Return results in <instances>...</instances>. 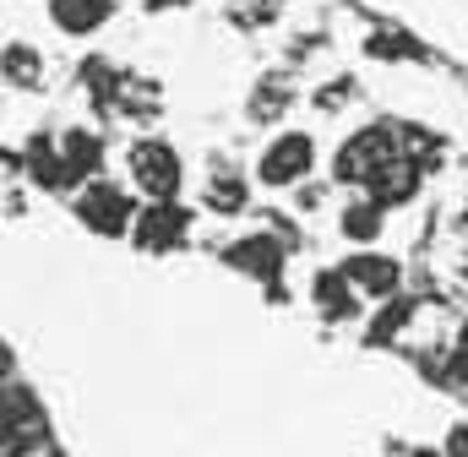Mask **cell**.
<instances>
[{"label": "cell", "mask_w": 468, "mask_h": 457, "mask_svg": "<svg viewBox=\"0 0 468 457\" xmlns=\"http://www.w3.org/2000/svg\"><path fill=\"white\" fill-rule=\"evenodd\" d=\"M125 186L142 202H180L186 191V158L169 136H131L125 142Z\"/></svg>", "instance_id": "6da1fadb"}, {"label": "cell", "mask_w": 468, "mask_h": 457, "mask_svg": "<svg viewBox=\"0 0 468 457\" xmlns=\"http://www.w3.org/2000/svg\"><path fill=\"white\" fill-rule=\"evenodd\" d=\"M71 213H77V224L88 228V234H99V239H125L131 224H136V191L125 180L93 175V180L77 186Z\"/></svg>", "instance_id": "7a4b0ae2"}, {"label": "cell", "mask_w": 468, "mask_h": 457, "mask_svg": "<svg viewBox=\"0 0 468 457\" xmlns=\"http://www.w3.org/2000/svg\"><path fill=\"white\" fill-rule=\"evenodd\" d=\"M316 158H322V147H316L311 131H278V136H267V147L256 153V186H267V191H294L300 180L316 175Z\"/></svg>", "instance_id": "3957f363"}, {"label": "cell", "mask_w": 468, "mask_h": 457, "mask_svg": "<svg viewBox=\"0 0 468 457\" xmlns=\"http://www.w3.org/2000/svg\"><path fill=\"white\" fill-rule=\"evenodd\" d=\"M392 153H398V131L392 125H359L354 136L338 142V153H333V180L338 186H365Z\"/></svg>", "instance_id": "277c9868"}, {"label": "cell", "mask_w": 468, "mask_h": 457, "mask_svg": "<svg viewBox=\"0 0 468 457\" xmlns=\"http://www.w3.org/2000/svg\"><path fill=\"white\" fill-rule=\"evenodd\" d=\"M131 239H136V250H147V256L180 250V245L191 239V207H180V202H147V207H136Z\"/></svg>", "instance_id": "5b68a950"}, {"label": "cell", "mask_w": 468, "mask_h": 457, "mask_svg": "<svg viewBox=\"0 0 468 457\" xmlns=\"http://www.w3.org/2000/svg\"><path fill=\"white\" fill-rule=\"evenodd\" d=\"M338 272L349 278V289L359 300H392L403 289V261L387 256V250H376V245H359Z\"/></svg>", "instance_id": "8992f818"}, {"label": "cell", "mask_w": 468, "mask_h": 457, "mask_svg": "<svg viewBox=\"0 0 468 457\" xmlns=\"http://www.w3.org/2000/svg\"><path fill=\"white\" fill-rule=\"evenodd\" d=\"M420 186H425V169L398 147V153H392L370 180H365V197H370L376 207H409V202L420 197Z\"/></svg>", "instance_id": "52a82bcc"}, {"label": "cell", "mask_w": 468, "mask_h": 457, "mask_svg": "<svg viewBox=\"0 0 468 457\" xmlns=\"http://www.w3.org/2000/svg\"><path fill=\"white\" fill-rule=\"evenodd\" d=\"M55 153H60V169H66V186H82V180L104 175V136L93 125H66L55 136Z\"/></svg>", "instance_id": "ba28073f"}, {"label": "cell", "mask_w": 468, "mask_h": 457, "mask_svg": "<svg viewBox=\"0 0 468 457\" xmlns=\"http://www.w3.org/2000/svg\"><path fill=\"white\" fill-rule=\"evenodd\" d=\"M0 82L11 93H38L49 82V60L33 38H5L0 44Z\"/></svg>", "instance_id": "9c48e42d"}, {"label": "cell", "mask_w": 468, "mask_h": 457, "mask_svg": "<svg viewBox=\"0 0 468 457\" xmlns=\"http://www.w3.org/2000/svg\"><path fill=\"white\" fill-rule=\"evenodd\" d=\"M224 261H229L234 272H245V278H278L283 272V239L278 234H239L224 245Z\"/></svg>", "instance_id": "30bf717a"}, {"label": "cell", "mask_w": 468, "mask_h": 457, "mask_svg": "<svg viewBox=\"0 0 468 457\" xmlns=\"http://www.w3.org/2000/svg\"><path fill=\"white\" fill-rule=\"evenodd\" d=\"M44 16H49V27L66 33V38H93V33L110 27L115 0H44Z\"/></svg>", "instance_id": "8fae6325"}, {"label": "cell", "mask_w": 468, "mask_h": 457, "mask_svg": "<svg viewBox=\"0 0 468 457\" xmlns=\"http://www.w3.org/2000/svg\"><path fill=\"white\" fill-rule=\"evenodd\" d=\"M202 207H207V213H218V218H239V213L250 207V186H245V175L218 169V175L202 186Z\"/></svg>", "instance_id": "7c38bea8"}, {"label": "cell", "mask_w": 468, "mask_h": 457, "mask_svg": "<svg viewBox=\"0 0 468 457\" xmlns=\"http://www.w3.org/2000/svg\"><path fill=\"white\" fill-rule=\"evenodd\" d=\"M311 300L322 305V316H327V322H349L354 311H359V294L349 289V278H344L338 267L316 272V283H311Z\"/></svg>", "instance_id": "4fadbf2b"}, {"label": "cell", "mask_w": 468, "mask_h": 457, "mask_svg": "<svg viewBox=\"0 0 468 457\" xmlns=\"http://www.w3.org/2000/svg\"><path fill=\"white\" fill-rule=\"evenodd\" d=\"M381 224H387V207H376L370 197H354L349 207L338 213V234L349 245H376L381 239Z\"/></svg>", "instance_id": "5bb4252c"}, {"label": "cell", "mask_w": 468, "mask_h": 457, "mask_svg": "<svg viewBox=\"0 0 468 457\" xmlns=\"http://www.w3.org/2000/svg\"><path fill=\"white\" fill-rule=\"evenodd\" d=\"M294 104V88L283 82V77H272V82H261L256 88V104H250V120H278V114Z\"/></svg>", "instance_id": "9a60e30c"}, {"label": "cell", "mask_w": 468, "mask_h": 457, "mask_svg": "<svg viewBox=\"0 0 468 457\" xmlns=\"http://www.w3.org/2000/svg\"><path fill=\"white\" fill-rule=\"evenodd\" d=\"M452 370L468 381V322H463V333H458V348H452Z\"/></svg>", "instance_id": "2e32d148"}, {"label": "cell", "mask_w": 468, "mask_h": 457, "mask_svg": "<svg viewBox=\"0 0 468 457\" xmlns=\"http://www.w3.org/2000/svg\"><path fill=\"white\" fill-rule=\"evenodd\" d=\"M447 457H468V425H458V430L447 436Z\"/></svg>", "instance_id": "e0dca14e"}, {"label": "cell", "mask_w": 468, "mask_h": 457, "mask_svg": "<svg viewBox=\"0 0 468 457\" xmlns=\"http://www.w3.org/2000/svg\"><path fill=\"white\" fill-rule=\"evenodd\" d=\"M22 457H66L60 447H38V452H22Z\"/></svg>", "instance_id": "ac0fdd59"}, {"label": "cell", "mask_w": 468, "mask_h": 457, "mask_svg": "<svg viewBox=\"0 0 468 457\" xmlns=\"http://www.w3.org/2000/svg\"><path fill=\"white\" fill-rule=\"evenodd\" d=\"M147 5H153V11H158V5H186V0H147Z\"/></svg>", "instance_id": "d6986e66"}]
</instances>
